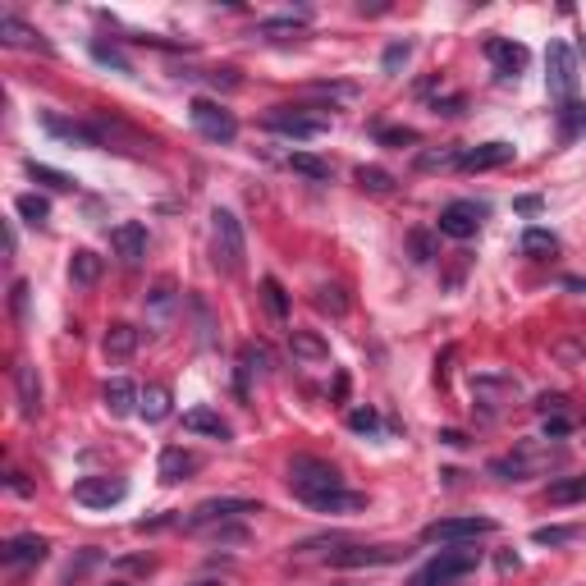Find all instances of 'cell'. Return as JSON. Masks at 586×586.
<instances>
[{"label":"cell","instance_id":"cell-6","mask_svg":"<svg viewBox=\"0 0 586 586\" xmlns=\"http://www.w3.org/2000/svg\"><path fill=\"white\" fill-rule=\"evenodd\" d=\"M266 129L271 133H284V138H321V133H330V115H321V110H307V106H275L271 115H266Z\"/></svg>","mask_w":586,"mask_h":586},{"label":"cell","instance_id":"cell-38","mask_svg":"<svg viewBox=\"0 0 586 586\" xmlns=\"http://www.w3.org/2000/svg\"><path fill=\"white\" fill-rule=\"evenodd\" d=\"M261 293H266V307H271V316H289V298H284V284L280 280H266L261 284Z\"/></svg>","mask_w":586,"mask_h":586},{"label":"cell","instance_id":"cell-40","mask_svg":"<svg viewBox=\"0 0 586 586\" xmlns=\"http://www.w3.org/2000/svg\"><path fill=\"white\" fill-rule=\"evenodd\" d=\"M348 431H358V435H376V431H380V417L371 413V408H353V413H348Z\"/></svg>","mask_w":586,"mask_h":586},{"label":"cell","instance_id":"cell-47","mask_svg":"<svg viewBox=\"0 0 586 586\" xmlns=\"http://www.w3.org/2000/svg\"><path fill=\"white\" fill-rule=\"evenodd\" d=\"M23 307H28V284H14V316H23Z\"/></svg>","mask_w":586,"mask_h":586},{"label":"cell","instance_id":"cell-53","mask_svg":"<svg viewBox=\"0 0 586 586\" xmlns=\"http://www.w3.org/2000/svg\"><path fill=\"white\" fill-rule=\"evenodd\" d=\"M110 586H124V582H110Z\"/></svg>","mask_w":586,"mask_h":586},{"label":"cell","instance_id":"cell-1","mask_svg":"<svg viewBox=\"0 0 586 586\" xmlns=\"http://www.w3.org/2000/svg\"><path fill=\"white\" fill-rule=\"evenodd\" d=\"M289 490L307 509L316 513H358L367 509V495L358 490H348L344 477H339V467L326 463V458H312V454H293L289 458Z\"/></svg>","mask_w":586,"mask_h":586},{"label":"cell","instance_id":"cell-27","mask_svg":"<svg viewBox=\"0 0 586 586\" xmlns=\"http://www.w3.org/2000/svg\"><path fill=\"white\" fill-rule=\"evenodd\" d=\"M545 500L559 504V509H568V504H582V500H586V472H582V477H559V481H550Z\"/></svg>","mask_w":586,"mask_h":586},{"label":"cell","instance_id":"cell-25","mask_svg":"<svg viewBox=\"0 0 586 586\" xmlns=\"http://www.w3.org/2000/svg\"><path fill=\"white\" fill-rule=\"evenodd\" d=\"M101 348H106L110 362H129L133 353H138V330H133L129 321H115V326L106 330V344Z\"/></svg>","mask_w":586,"mask_h":586},{"label":"cell","instance_id":"cell-42","mask_svg":"<svg viewBox=\"0 0 586 586\" xmlns=\"http://www.w3.org/2000/svg\"><path fill=\"white\" fill-rule=\"evenodd\" d=\"M92 55H97L101 65H110V69H120V74H133V65L129 60H124L120 51H115V46H106V42H92Z\"/></svg>","mask_w":586,"mask_h":586},{"label":"cell","instance_id":"cell-5","mask_svg":"<svg viewBox=\"0 0 586 586\" xmlns=\"http://www.w3.org/2000/svg\"><path fill=\"white\" fill-rule=\"evenodd\" d=\"M518 399H522V385L509 371H481V376L472 380V403H477L481 417H500L504 408Z\"/></svg>","mask_w":586,"mask_h":586},{"label":"cell","instance_id":"cell-51","mask_svg":"<svg viewBox=\"0 0 586 586\" xmlns=\"http://www.w3.org/2000/svg\"><path fill=\"white\" fill-rule=\"evenodd\" d=\"M564 284H568V289H577V293H586V280H582V275H568Z\"/></svg>","mask_w":586,"mask_h":586},{"label":"cell","instance_id":"cell-28","mask_svg":"<svg viewBox=\"0 0 586 586\" xmlns=\"http://www.w3.org/2000/svg\"><path fill=\"white\" fill-rule=\"evenodd\" d=\"M289 170L303 174V179H316V184H330V179H335V165L321 161V156H312V152H293L289 156Z\"/></svg>","mask_w":586,"mask_h":586},{"label":"cell","instance_id":"cell-21","mask_svg":"<svg viewBox=\"0 0 586 586\" xmlns=\"http://www.w3.org/2000/svg\"><path fill=\"white\" fill-rule=\"evenodd\" d=\"M0 42L5 46H23V51H51V42H46L37 28H28V23L19 19V14H0Z\"/></svg>","mask_w":586,"mask_h":586},{"label":"cell","instance_id":"cell-15","mask_svg":"<svg viewBox=\"0 0 586 586\" xmlns=\"http://www.w3.org/2000/svg\"><path fill=\"white\" fill-rule=\"evenodd\" d=\"M486 60L495 65V74L500 78H518L522 69H527V46L513 42V37H486Z\"/></svg>","mask_w":586,"mask_h":586},{"label":"cell","instance_id":"cell-50","mask_svg":"<svg viewBox=\"0 0 586 586\" xmlns=\"http://www.w3.org/2000/svg\"><path fill=\"white\" fill-rule=\"evenodd\" d=\"M440 440H445V445H454V449H458V445H467V440H463L458 431H440Z\"/></svg>","mask_w":586,"mask_h":586},{"label":"cell","instance_id":"cell-10","mask_svg":"<svg viewBox=\"0 0 586 586\" xmlns=\"http://www.w3.org/2000/svg\"><path fill=\"white\" fill-rule=\"evenodd\" d=\"M545 87L559 101H568L577 92V55L568 42H550V51H545Z\"/></svg>","mask_w":586,"mask_h":586},{"label":"cell","instance_id":"cell-18","mask_svg":"<svg viewBox=\"0 0 586 586\" xmlns=\"http://www.w3.org/2000/svg\"><path fill=\"white\" fill-rule=\"evenodd\" d=\"M110 248H115V257H120L124 266H138V261L147 257V225H138V220L115 225L110 229Z\"/></svg>","mask_w":586,"mask_h":586},{"label":"cell","instance_id":"cell-9","mask_svg":"<svg viewBox=\"0 0 586 586\" xmlns=\"http://www.w3.org/2000/svg\"><path fill=\"white\" fill-rule=\"evenodd\" d=\"M248 513H261L257 500H202L193 513L184 518V532H207V527H225L234 518H248Z\"/></svg>","mask_w":586,"mask_h":586},{"label":"cell","instance_id":"cell-29","mask_svg":"<svg viewBox=\"0 0 586 586\" xmlns=\"http://www.w3.org/2000/svg\"><path fill=\"white\" fill-rule=\"evenodd\" d=\"M138 413L152 426L165 422V417H170V390H165V385H147V390L138 394Z\"/></svg>","mask_w":586,"mask_h":586},{"label":"cell","instance_id":"cell-46","mask_svg":"<svg viewBox=\"0 0 586 586\" xmlns=\"http://www.w3.org/2000/svg\"><path fill=\"white\" fill-rule=\"evenodd\" d=\"M564 435H568V417L564 413L545 417V440H564Z\"/></svg>","mask_w":586,"mask_h":586},{"label":"cell","instance_id":"cell-30","mask_svg":"<svg viewBox=\"0 0 586 586\" xmlns=\"http://www.w3.org/2000/svg\"><path fill=\"white\" fill-rule=\"evenodd\" d=\"M554 115H559V138L564 142H577L586 133V106L582 101H564Z\"/></svg>","mask_w":586,"mask_h":586},{"label":"cell","instance_id":"cell-34","mask_svg":"<svg viewBox=\"0 0 586 586\" xmlns=\"http://www.w3.org/2000/svg\"><path fill=\"white\" fill-rule=\"evenodd\" d=\"M14 211H19L28 225H46V216H51V202H46V197H37V193H23L19 202H14Z\"/></svg>","mask_w":586,"mask_h":586},{"label":"cell","instance_id":"cell-11","mask_svg":"<svg viewBox=\"0 0 586 586\" xmlns=\"http://www.w3.org/2000/svg\"><path fill=\"white\" fill-rule=\"evenodd\" d=\"M403 545H344L335 541V554H330V564L335 568H390L403 559Z\"/></svg>","mask_w":586,"mask_h":586},{"label":"cell","instance_id":"cell-22","mask_svg":"<svg viewBox=\"0 0 586 586\" xmlns=\"http://www.w3.org/2000/svg\"><path fill=\"white\" fill-rule=\"evenodd\" d=\"M289 353L303 362V367H330V344L321 335H312V330H293Z\"/></svg>","mask_w":586,"mask_h":586},{"label":"cell","instance_id":"cell-41","mask_svg":"<svg viewBox=\"0 0 586 586\" xmlns=\"http://www.w3.org/2000/svg\"><path fill=\"white\" fill-rule=\"evenodd\" d=\"M577 536V527H536L532 541L536 545H568Z\"/></svg>","mask_w":586,"mask_h":586},{"label":"cell","instance_id":"cell-33","mask_svg":"<svg viewBox=\"0 0 586 586\" xmlns=\"http://www.w3.org/2000/svg\"><path fill=\"white\" fill-rule=\"evenodd\" d=\"M23 170H28V179H37V184H46V188H60V193H69V188H74V179H69V174L51 170V165H42V161H28Z\"/></svg>","mask_w":586,"mask_h":586},{"label":"cell","instance_id":"cell-39","mask_svg":"<svg viewBox=\"0 0 586 586\" xmlns=\"http://www.w3.org/2000/svg\"><path fill=\"white\" fill-rule=\"evenodd\" d=\"M408 55H413V46H408V42L385 46V60H380V69H385V74H399V69L408 65Z\"/></svg>","mask_w":586,"mask_h":586},{"label":"cell","instance_id":"cell-35","mask_svg":"<svg viewBox=\"0 0 586 586\" xmlns=\"http://www.w3.org/2000/svg\"><path fill=\"white\" fill-rule=\"evenodd\" d=\"M312 303H316V312H330V316H344L348 312V298H344V289H339V284H321Z\"/></svg>","mask_w":586,"mask_h":586},{"label":"cell","instance_id":"cell-7","mask_svg":"<svg viewBox=\"0 0 586 586\" xmlns=\"http://www.w3.org/2000/svg\"><path fill=\"white\" fill-rule=\"evenodd\" d=\"M188 115H193V129L202 133L207 142H220V147H229V142L239 138V120H234V110H225L220 101L197 97L193 106H188Z\"/></svg>","mask_w":586,"mask_h":586},{"label":"cell","instance_id":"cell-44","mask_svg":"<svg viewBox=\"0 0 586 586\" xmlns=\"http://www.w3.org/2000/svg\"><path fill=\"white\" fill-rule=\"evenodd\" d=\"M408 243H413V257L417 261H435V257H440V252H435V239L426 234V229H413V234H408Z\"/></svg>","mask_w":586,"mask_h":586},{"label":"cell","instance_id":"cell-17","mask_svg":"<svg viewBox=\"0 0 586 586\" xmlns=\"http://www.w3.org/2000/svg\"><path fill=\"white\" fill-rule=\"evenodd\" d=\"M174 312H179V289H174V280H156L152 293H147V326L161 335V330H170Z\"/></svg>","mask_w":586,"mask_h":586},{"label":"cell","instance_id":"cell-52","mask_svg":"<svg viewBox=\"0 0 586 586\" xmlns=\"http://www.w3.org/2000/svg\"><path fill=\"white\" fill-rule=\"evenodd\" d=\"M193 586H225V582H193Z\"/></svg>","mask_w":586,"mask_h":586},{"label":"cell","instance_id":"cell-14","mask_svg":"<svg viewBox=\"0 0 586 586\" xmlns=\"http://www.w3.org/2000/svg\"><path fill=\"white\" fill-rule=\"evenodd\" d=\"M51 554V541L37 532H19L5 541V550H0V559H5V568H37Z\"/></svg>","mask_w":586,"mask_h":586},{"label":"cell","instance_id":"cell-4","mask_svg":"<svg viewBox=\"0 0 586 586\" xmlns=\"http://www.w3.org/2000/svg\"><path fill=\"white\" fill-rule=\"evenodd\" d=\"M477 564H481V550H472V545H449V550H440L431 564L413 577V586H454V582H463L467 573H477Z\"/></svg>","mask_w":586,"mask_h":586},{"label":"cell","instance_id":"cell-19","mask_svg":"<svg viewBox=\"0 0 586 586\" xmlns=\"http://www.w3.org/2000/svg\"><path fill=\"white\" fill-rule=\"evenodd\" d=\"M14 399H19V413L28 422L42 413V380H37L33 362H14Z\"/></svg>","mask_w":586,"mask_h":586},{"label":"cell","instance_id":"cell-31","mask_svg":"<svg viewBox=\"0 0 586 586\" xmlns=\"http://www.w3.org/2000/svg\"><path fill=\"white\" fill-rule=\"evenodd\" d=\"M69 280L78 284V289H92V284L101 280V257L97 252H74V261H69Z\"/></svg>","mask_w":586,"mask_h":586},{"label":"cell","instance_id":"cell-36","mask_svg":"<svg viewBox=\"0 0 586 586\" xmlns=\"http://www.w3.org/2000/svg\"><path fill=\"white\" fill-rule=\"evenodd\" d=\"M353 179H358V188H367V193H390L394 188V174L380 170V165H362Z\"/></svg>","mask_w":586,"mask_h":586},{"label":"cell","instance_id":"cell-37","mask_svg":"<svg viewBox=\"0 0 586 586\" xmlns=\"http://www.w3.org/2000/svg\"><path fill=\"white\" fill-rule=\"evenodd\" d=\"M554 248H559V239H554L550 229H527V234H522V252H527V257H550Z\"/></svg>","mask_w":586,"mask_h":586},{"label":"cell","instance_id":"cell-24","mask_svg":"<svg viewBox=\"0 0 586 586\" xmlns=\"http://www.w3.org/2000/svg\"><path fill=\"white\" fill-rule=\"evenodd\" d=\"M184 431H193V435H211V440H234V431H229V422L220 413H211V408H188L184 413Z\"/></svg>","mask_w":586,"mask_h":586},{"label":"cell","instance_id":"cell-43","mask_svg":"<svg viewBox=\"0 0 586 586\" xmlns=\"http://www.w3.org/2000/svg\"><path fill=\"white\" fill-rule=\"evenodd\" d=\"M458 156H463V147H449V152H422V170H449V165H458Z\"/></svg>","mask_w":586,"mask_h":586},{"label":"cell","instance_id":"cell-8","mask_svg":"<svg viewBox=\"0 0 586 586\" xmlns=\"http://www.w3.org/2000/svg\"><path fill=\"white\" fill-rule=\"evenodd\" d=\"M490 532H495V518H477V513H467V518L426 522V527H422V541L426 545H467V541L490 536Z\"/></svg>","mask_w":586,"mask_h":586},{"label":"cell","instance_id":"cell-48","mask_svg":"<svg viewBox=\"0 0 586 586\" xmlns=\"http://www.w3.org/2000/svg\"><path fill=\"white\" fill-rule=\"evenodd\" d=\"M458 106H463V97H445V101H435V110H440V115H458Z\"/></svg>","mask_w":586,"mask_h":586},{"label":"cell","instance_id":"cell-2","mask_svg":"<svg viewBox=\"0 0 586 586\" xmlns=\"http://www.w3.org/2000/svg\"><path fill=\"white\" fill-rule=\"evenodd\" d=\"M211 252H216V266L225 275L243 271V257H248V239H243V220L229 207L211 211Z\"/></svg>","mask_w":586,"mask_h":586},{"label":"cell","instance_id":"cell-26","mask_svg":"<svg viewBox=\"0 0 586 586\" xmlns=\"http://www.w3.org/2000/svg\"><path fill=\"white\" fill-rule=\"evenodd\" d=\"M197 463H202L197 454H188V449L170 445V449L161 454V467H156V472H161V481H170V486H174V481H184L188 472H197Z\"/></svg>","mask_w":586,"mask_h":586},{"label":"cell","instance_id":"cell-12","mask_svg":"<svg viewBox=\"0 0 586 586\" xmlns=\"http://www.w3.org/2000/svg\"><path fill=\"white\" fill-rule=\"evenodd\" d=\"M481 220H486V202H472V197H458V202H449L445 211H440V220H435V229L440 234H449V239H472L481 229Z\"/></svg>","mask_w":586,"mask_h":586},{"label":"cell","instance_id":"cell-54","mask_svg":"<svg viewBox=\"0 0 586 586\" xmlns=\"http://www.w3.org/2000/svg\"><path fill=\"white\" fill-rule=\"evenodd\" d=\"M339 586H353V582H339Z\"/></svg>","mask_w":586,"mask_h":586},{"label":"cell","instance_id":"cell-45","mask_svg":"<svg viewBox=\"0 0 586 586\" xmlns=\"http://www.w3.org/2000/svg\"><path fill=\"white\" fill-rule=\"evenodd\" d=\"M380 142H390V147H408V142H417L413 129H380Z\"/></svg>","mask_w":586,"mask_h":586},{"label":"cell","instance_id":"cell-3","mask_svg":"<svg viewBox=\"0 0 586 586\" xmlns=\"http://www.w3.org/2000/svg\"><path fill=\"white\" fill-rule=\"evenodd\" d=\"M550 463H564V449H550V445H536V440H527V445H518L513 454L495 458L490 463V472L500 481H527V477H541V472H550Z\"/></svg>","mask_w":586,"mask_h":586},{"label":"cell","instance_id":"cell-16","mask_svg":"<svg viewBox=\"0 0 586 586\" xmlns=\"http://www.w3.org/2000/svg\"><path fill=\"white\" fill-rule=\"evenodd\" d=\"M513 161V142H481V147H463L458 156V170L481 174V170H500Z\"/></svg>","mask_w":586,"mask_h":586},{"label":"cell","instance_id":"cell-49","mask_svg":"<svg viewBox=\"0 0 586 586\" xmlns=\"http://www.w3.org/2000/svg\"><path fill=\"white\" fill-rule=\"evenodd\" d=\"M19 248V234H14V225H5V252Z\"/></svg>","mask_w":586,"mask_h":586},{"label":"cell","instance_id":"cell-13","mask_svg":"<svg viewBox=\"0 0 586 586\" xmlns=\"http://www.w3.org/2000/svg\"><path fill=\"white\" fill-rule=\"evenodd\" d=\"M124 495H129L124 477H83L74 486V500L83 504V509H110V504H120Z\"/></svg>","mask_w":586,"mask_h":586},{"label":"cell","instance_id":"cell-23","mask_svg":"<svg viewBox=\"0 0 586 586\" xmlns=\"http://www.w3.org/2000/svg\"><path fill=\"white\" fill-rule=\"evenodd\" d=\"M138 385L133 380H124V376H115V380H106V390H101V399H106V413L110 417H129V413H138Z\"/></svg>","mask_w":586,"mask_h":586},{"label":"cell","instance_id":"cell-20","mask_svg":"<svg viewBox=\"0 0 586 586\" xmlns=\"http://www.w3.org/2000/svg\"><path fill=\"white\" fill-rule=\"evenodd\" d=\"M42 124H46V133H55L60 142H74V147H101V133L92 129V124L65 120V115H55V110H46Z\"/></svg>","mask_w":586,"mask_h":586},{"label":"cell","instance_id":"cell-32","mask_svg":"<svg viewBox=\"0 0 586 586\" xmlns=\"http://www.w3.org/2000/svg\"><path fill=\"white\" fill-rule=\"evenodd\" d=\"M303 23H307V10H303V14H284V19L257 23V33H261V37H293V33H303Z\"/></svg>","mask_w":586,"mask_h":586}]
</instances>
